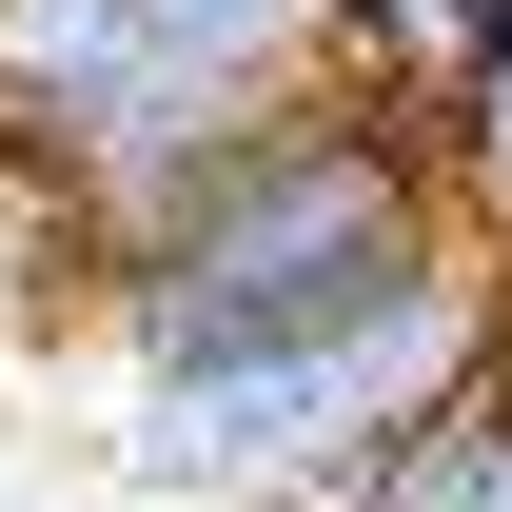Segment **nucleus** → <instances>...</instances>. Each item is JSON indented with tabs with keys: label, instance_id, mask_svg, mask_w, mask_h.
I'll list each match as a JSON object with an SVG mask.
<instances>
[{
	"label": "nucleus",
	"instance_id": "2",
	"mask_svg": "<svg viewBox=\"0 0 512 512\" xmlns=\"http://www.w3.org/2000/svg\"><path fill=\"white\" fill-rule=\"evenodd\" d=\"M473 355H512V256L493 237L414 256L375 316H335V335L197 355V375H119V453H138L158 512H335V473H355L394 414H434Z\"/></svg>",
	"mask_w": 512,
	"mask_h": 512
},
{
	"label": "nucleus",
	"instance_id": "3",
	"mask_svg": "<svg viewBox=\"0 0 512 512\" xmlns=\"http://www.w3.org/2000/svg\"><path fill=\"white\" fill-rule=\"evenodd\" d=\"M335 512H512V355H473L434 414H394L335 473Z\"/></svg>",
	"mask_w": 512,
	"mask_h": 512
},
{
	"label": "nucleus",
	"instance_id": "4",
	"mask_svg": "<svg viewBox=\"0 0 512 512\" xmlns=\"http://www.w3.org/2000/svg\"><path fill=\"white\" fill-rule=\"evenodd\" d=\"M493 40H512V0H355V79H414V99H453Z\"/></svg>",
	"mask_w": 512,
	"mask_h": 512
},
{
	"label": "nucleus",
	"instance_id": "5",
	"mask_svg": "<svg viewBox=\"0 0 512 512\" xmlns=\"http://www.w3.org/2000/svg\"><path fill=\"white\" fill-rule=\"evenodd\" d=\"M453 217H473V237L512 256V40H493L473 79H453Z\"/></svg>",
	"mask_w": 512,
	"mask_h": 512
},
{
	"label": "nucleus",
	"instance_id": "1",
	"mask_svg": "<svg viewBox=\"0 0 512 512\" xmlns=\"http://www.w3.org/2000/svg\"><path fill=\"white\" fill-rule=\"evenodd\" d=\"M453 99L414 79H296L276 119L197 138L178 178L99 217L79 276H99V335H119V375H197V355H276V335H335L375 316L414 256H453Z\"/></svg>",
	"mask_w": 512,
	"mask_h": 512
}]
</instances>
